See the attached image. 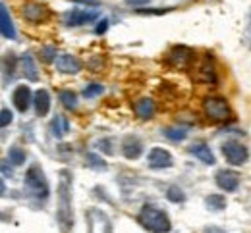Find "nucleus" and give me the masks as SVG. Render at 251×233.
I'll use <instances>...</instances> for the list:
<instances>
[{
    "instance_id": "f257e3e1",
    "label": "nucleus",
    "mask_w": 251,
    "mask_h": 233,
    "mask_svg": "<svg viewBox=\"0 0 251 233\" xmlns=\"http://www.w3.org/2000/svg\"><path fill=\"white\" fill-rule=\"evenodd\" d=\"M70 199H72V191H70V175L62 171L60 173V189H58V220L62 226L64 233L70 232L72 228V206H70Z\"/></svg>"
},
{
    "instance_id": "f03ea898",
    "label": "nucleus",
    "mask_w": 251,
    "mask_h": 233,
    "mask_svg": "<svg viewBox=\"0 0 251 233\" xmlns=\"http://www.w3.org/2000/svg\"><path fill=\"white\" fill-rule=\"evenodd\" d=\"M139 222L145 230L153 233H166L170 232V222L166 218V214L158 208H153V206H145L139 214Z\"/></svg>"
},
{
    "instance_id": "7ed1b4c3",
    "label": "nucleus",
    "mask_w": 251,
    "mask_h": 233,
    "mask_svg": "<svg viewBox=\"0 0 251 233\" xmlns=\"http://www.w3.org/2000/svg\"><path fill=\"white\" fill-rule=\"evenodd\" d=\"M203 110H205L209 120L219 122V124L228 122L232 118V110H230L228 102L224 99H220V97H207L203 100Z\"/></svg>"
},
{
    "instance_id": "20e7f679",
    "label": "nucleus",
    "mask_w": 251,
    "mask_h": 233,
    "mask_svg": "<svg viewBox=\"0 0 251 233\" xmlns=\"http://www.w3.org/2000/svg\"><path fill=\"white\" fill-rule=\"evenodd\" d=\"M25 185H27V189L31 191L37 199L45 200L47 197H49V185H47V179H45L43 171H41L37 166H33L27 169V173H25Z\"/></svg>"
},
{
    "instance_id": "39448f33",
    "label": "nucleus",
    "mask_w": 251,
    "mask_h": 233,
    "mask_svg": "<svg viewBox=\"0 0 251 233\" xmlns=\"http://www.w3.org/2000/svg\"><path fill=\"white\" fill-rule=\"evenodd\" d=\"M222 152H224V158H226L230 164H234V166H242V164H246V160H248V148H246L242 143H238V141H228V143H224V145H222Z\"/></svg>"
},
{
    "instance_id": "423d86ee",
    "label": "nucleus",
    "mask_w": 251,
    "mask_h": 233,
    "mask_svg": "<svg viewBox=\"0 0 251 233\" xmlns=\"http://www.w3.org/2000/svg\"><path fill=\"white\" fill-rule=\"evenodd\" d=\"M166 60H168L170 66H176L180 67V69H188L195 62V52L191 48H188V46H174Z\"/></svg>"
},
{
    "instance_id": "0eeeda50",
    "label": "nucleus",
    "mask_w": 251,
    "mask_h": 233,
    "mask_svg": "<svg viewBox=\"0 0 251 233\" xmlns=\"http://www.w3.org/2000/svg\"><path fill=\"white\" fill-rule=\"evenodd\" d=\"M149 166L153 169H158V168H168L172 166V154L164 148H153L149 152Z\"/></svg>"
},
{
    "instance_id": "6e6552de",
    "label": "nucleus",
    "mask_w": 251,
    "mask_h": 233,
    "mask_svg": "<svg viewBox=\"0 0 251 233\" xmlns=\"http://www.w3.org/2000/svg\"><path fill=\"white\" fill-rule=\"evenodd\" d=\"M217 185H219L220 189L228 191V193H234L238 189V185H240V175L234 173V171L224 169V171H220L219 175H217Z\"/></svg>"
},
{
    "instance_id": "1a4fd4ad",
    "label": "nucleus",
    "mask_w": 251,
    "mask_h": 233,
    "mask_svg": "<svg viewBox=\"0 0 251 233\" xmlns=\"http://www.w3.org/2000/svg\"><path fill=\"white\" fill-rule=\"evenodd\" d=\"M54 64H56V69L62 71V73H77V71L81 69V62H79L75 56H72V54H62V56H58V58L54 60Z\"/></svg>"
},
{
    "instance_id": "9d476101",
    "label": "nucleus",
    "mask_w": 251,
    "mask_h": 233,
    "mask_svg": "<svg viewBox=\"0 0 251 233\" xmlns=\"http://www.w3.org/2000/svg\"><path fill=\"white\" fill-rule=\"evenodd\" d=\"M95 16H97V14L87 12V10H74V12L66 14L64 21H66V25H85V23L93 21Z\"/></svg>"
},
{
    "instance_id": "9b49d317",
    "label": "nucleus",
    "mask_w": 251,
    "mask_h": 233,
    "mask_svg": "<svg viewBox=\"0 0 251 233\" xmlns=\"http://www.w3.org/2000/svg\"><path fill=\"white\" fill-rule=\"evenodd\" d=\"M203 164H215V156H213V150H211V147L207 145V143H203V141H199V143H193L191 145V148H189Z\"/></svg>"
},
{
    "instance_id": "f8f14e48",
    "label": "nucleus",
    "mask_w": 251,
    "mask_h": 233,
    "mask_svg": "<svg viewBox=\"0 0 251 233\" xmlns=\"http://www.w3.org/2000/svg\"><path fill=\"white\" fill-rule=\"evenodd\" d=\"M14 106L20 110V112H25L29 108V100H31V91L25 87V85H20L16 91H14Z\"/></svg>"
},
{
    "instance_id": "ddd939ff",
    "label": "nucleus",
    "mask_w": 251,
    "mask_h": 233,
    "mask_svg": "<svg viewBox=\"0 0 251 233\" xmlns=\"http://www.w3.org/2000/svg\"><path fill=\"white\" fill-rule=\"evenodd\" d=\"M141 150H143V145H141V141L135 139V137H127L124 141V145H122V152H124L126 158H129V160L139 158Z\"/></svg>"
},
{
    "instance_id": "4468645a",
    "label": "nucleus",
    "mask_w": 251,
    "mask_h": 233,
    "mask_svg": "<svg viewBox=\"0 0 251 233\" xmlns=\"http://www.w3.org/2000/svg\"><path fill=\"white\" fill-rule=\"evenodd\" d=\"M0 25H2V35L6 39H16V29H14V23L10 20L6 4H0Z\"/></svg>"
},
{
    "instance_id": "2eb2a0df",
    "label": "nucleus",
    "mask_w": 251,
    "mask_h": 233,
    "mask_svg": "<svg viewBox=\"0 0 251 233\" xmlns=\"http://www.w3.org/2000/svg\"><path fill=\"white\" fill-rule=\"evenodd\" d=\"M133 112L141 118V120H149L155 114V102L151 99H139L133 106Z\"/></svg>"
},
{
    "instance_id": "dca6fc26",
    "label": "nucleus",
    "mask_w": 251,
    "mask_h": 233,
    "mask_svg": "<svg viewBox=\"0 0 251 233\" xmlns=\"http://www.w3.org/2000/svg\"><path fill=\"white\" fill-rule=\"evenodd\" d=\"M49 110H50V97H49V93L45 89H41L35 95V112H37V116L43 118V116L49 114Z\"/></svg>"
},
{
    "instance_id": "f3484780",
    "label": "nucleus",
    "mask_w": 251,
    "mask_h": 233,
    "mask_svg": "<svg viewBox=\"0 0 251 233\" xmlns=\"http://www.w3.org/2000/svg\"><path fill=\"white\" fill-rule=\"evenodd\" d=\"M24 14H25V18L31 20V21H43V20L49 18L47 8L41 6V4H27V6L24 8Z\"/></svg>"
},
{
    "instance_id": "a211bd4d",
    "label": "nucleus",
    "mask_w": 251,
    "mask_h": 233,
    "mask_svg": "<svg viewBox=\"0 0 251 233\" xmlns=\"http://www.w3.org/2000/svg\"><path fill=\"white\" fill-rule=\"evenodd\" d=\"M22 66H24V73H25V77H29L31 81H37V79H39L37 66H35V62H33V58L29 56V54H25V56L22 58Z\"/></svg>"
},
{
    "instance_id": "6ab92c4d",
    "label": "nucleus",
    "mask_w": 251,
    "mask_h": 233,
    "mask_svg": "<svg viewBox=\"0 0 251 233\" xmlns=\"http://www.w3.org/2000/svg\"><path fill=\"white\" fill-rule=\"evenodd\" d=\"M68 129H70L68 120L64 116H54V120H52V133L56 135V137H62V135L68 133Z\"/></svg>"
},
{
    "instance_id": "aec40b11",
    "label": "nucleus",
    "mask_w": 251,
    "mask_h": 233,
    "mask_svg": "<svg viewBox=\"0 0 251 233\" xmlns=\"http://www.w3.org/2000/svg\"><path fill=\"white\" fill-rule=\"evenodd\" d=\"M199 75H201V79H205V81H211V83H215V81H217L215 69H213V64H211V60H209V58L203 62V67H201Z\"/></svg>"
},
{
    "instance_id": "412c9836",
    "label": "nucleus",
    "mask_w": 251,
    "mask_h": 233,
    "mask_svg": "<svg viewBox=\"0 0 251 233\" xmlns=\"http://www.w3.org/2000/svg\"><path fill=\"white\" fill-rule=\"evenodd\" d=\"M8 156H10V160H12L16 166H22V164L25 162V150H22L20 147H12V148L8 150Z\"/></svg>"
},
{
    "instance_id": "4be33fe9",
    "label": "nucleus",
    "mask_w": 251,
    "mask_h": 233,
    "mask_svg": "<svg viewBox=\"0 0 251 233\" xmlns=\"http://www.w3.org/2000/svg\"><path fill=\"white\" fill-rule=\"evenodd\" d=\"M186 133H188L186 127H166L164 129V135L170 141H182V139H186Z\"/></svg>"
},
{
    "instance_id": "5701e85b",
    "label": "nucleus",
    "mask_w": 251,
    "mask_h": 233,
    "mask_svg": "<svg viewBox=\"0 0 251 233\" xmlns=\"http://www.w3.org/2000/svg\"><path fill=\"white\" fill-rule=\"evenodd\" d=\"M60 100H62V104L68 110H74L77 106V97L74 93H70V91H62L60 93Z\"/></svg>"
},
{
    "instance_id": "b1692460",
    "label": "nucleus",
    "mask_w": 251,
    "mask_h": 233,
    "mask_svg": "<svg viewBox=\"0 0 251 233\" xmlns=\"http://www.w3.org/2000/svg\"><path fill=\"white\" fill-rule=\"evenodd\" d=\"M87 164L93 168V169H104L106 168V162L102 158H99L97 154H93V152L87 154Z\"/></svg>"
},
{
    "instance_id": "393cba45",
    "label": "nucleus",
    "mask_w": 251,
    "mask_h": 233,
    "mask_svg": "<svg viewBox=\"0 0 251 233\" xmlns=\"http://www.w3.org/2000/svg\"><path fill=\"white\" fill-rule=\"evenodd\" d=\"M207 206H209V208H215V210H222V208L226 206V200L222 199L220 195H211V197L207 199Z\"/></svg>"
},
{
    "instance_id": "a878e982",
    "label": "nucleus",
    "mask_w": 251,
    "mask_h": 233,
    "mask_svg": "<svg viewBox=\"0 0 251 233\" xmlns=\"http://www.w3.org/2000/svg\"><path fill=\"white\" fill-rule=\"evenodd\" d=\"M166 195H168V200H172V202H182V200H184V193H182L180 187H176V185H170Z\"/></svg>"
},
{
    "instance_id": "bb28decb",
    "label": "nucleus",
    "mask_w": 251,
    "mask_h": 233,
    "mask_svg": "<svg viewBox=\"0 0 251 233\" xmlns=\"http://www.w3.org/2000/svg\"><path fill=\"white\" fill-rule=\"evenodd\" d=\"M41 58H43L45 62H54V60H56V48H54V46H45V48L41 50Z\"/></svg>"
},
{
    "instance_id": "cd10ccee",
    "label": "nucleus",
    "mask_w": 251,
    "mask_h": 233,
    "mask_svg": "<svg viewBox=\"0 0 251 233\" xmlns=\"http://www.w3.org/2000/svg\"><path fill=\"white\" fill-rule=\"evenodd\" d=\"M102 93V85H99V83H91V85H87V89H85V99H93L97 95H100Z\"/></svg>"
},
{
    "instance_id": "c85d7f7f",
    "label": "nucleus",
    "mask_w": 251,
    "mask_h": 233,
    "mask_svg": "<svg viewBox=\"0 0 251 233\" xmlns=\"http://www.w3.org/2000/svg\"><path fill=\"white\" fill-rule=\"evenodd\" d=\"M10 122H12V114H10V110H8V108H2V114H0V126L6 127V126H10Z\"/></svg>"
},
{
    "instance_id": "c756f323",
    "label": "nucleus",
    "mask_w": 251,
    "mask_h": 233,
    "mask_svg": "<svg viewBox=\"0 0 251 233\" xmlns=\"http://www.w3.org/2000/svg\"><path fill=\"white\" fill-rule=\"evenodd\" d=\"M106 27H108V21H106V20H102V21H100V23L97 25V33L102 35L104 31H106Z\"/></svg>"
},
{
    "instance_id": "7c9ffc66",
    "label": "nucleus",
    "mask_w": 251,
    "mask_h": 233,
    "mask_svg": "<svg viewBox=\"0 0 251 233\" xmlns=\"http://www.w3.org/2000/svg\"><path fill=\"white\" fill-rule=\"evenodd\" d=\"M127 4H133V6H139V4H147L149 0H126Z\"/></svg>"
}]
</instances>
